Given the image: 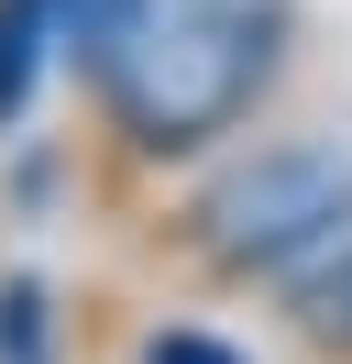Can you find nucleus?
<instances>
[{"label":"nucleus","mask_w":352,"mask_h":364,"mask_svg":"<svg viewBox=\"0 0 352 364\" xmlns=\"http://www.w3.org/2000/svg\"><path fill=\"white\" fill-rule=\"evenodd\" d=\"M286 45L275 0H143L99 55L110 122H121L143 155H187V144L231 133L242 111L264 100Z\"/></svg>","instance_id":"obj_1"},{"label":"nucleus","mask_w":352,"mask_h":364,"mask_svg":"<svg viewBox=\"0 0 352 364\" xmlns=\"http://www.w3.org/2000/svg\"><path fill=\"white\" fill-rule=\"evenodd\" d=\"M352 232V166L319 144H275V155L231 166L198 199V243L231 276H297L308 254H330Z\"/></svg>","instance_id":"obj_2"},{"label":"nucleus","mask_w":352,"mask_h":364,"mask_svg":"<svg viewBox=\"0 0 352 364\" xmlns=\"http://www.w3.org/2000/svg\"><path fill=\"white\" fill-rule=\"evenodd\" d=\"M286 309H297V331L319 342V353H352V232L286 276Z\"/></svg>","instance_id":"obj_3"},{"label":"nucleus","mask_w":352,"mask_h":364,"mask_svg":"<svg viewBox=\"0 0 352 364\" xmlns=\"http://www.w3.org/2000/svg\"><path fill=\"white\" fill-rule=\"evenodd\" d=\"M44 55H66L55 45V0H0V122H22Z\"/></svg>","instance_id":"obj_4"},{"label":"nucleus","mask_w":352,"mask_h":364,"mask_svg":"<svg viewBox=\"0 0 352 364\" xmlns=\"http://www.w3.org/2000/svg\"><path fill=\"white\" fill-rule=\"evenodd\" d=\"M0 364H44V287L33 276L0 287Z\"/></svg>","instance_id":"obj_5"},{"label":"nucleus","mask_w":352,"mask_h":364,"mask_svg":"<svg viewBox=\"0 0 352 364\" xmlns=\"http://www.w3.org/2000/svg\"><path fill=\"white\" fill-rule=\"evenodd\" d=\"M143 364H242V353H231V342H209V331H154Z\"/></svg>","instance_id":"obj_6"}]
</instances>
